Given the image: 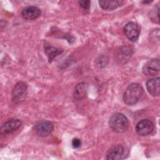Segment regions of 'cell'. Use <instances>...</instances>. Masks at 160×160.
<instances>
[{
  "instance_id": "1",
  "label": "cell",
  "mask_w": 160,
  "mask_h": 160,
  "mask_svg": "<svg viewBox=\"0 0 160 160\" xmlns=\"http://www.w3.org/2000/svg\"><path fill=\"white\" fill-rule=\"evenodd\" d=\"M143 93L142 86L138 83H132L126 88L124 95V102L129 106L136 104Z\"/></svg>"
},
{
  "instance_id": "2",
  "label": "cell",
  "mask_w": 160,
  "mask_h": 160,
  "mask_svg": "<svg viewBox=\"0 0 160 160\" xmlns=\"http://www.w3.org/2000/svg\"><path fill=\"white\" fill-rule=\"evenodd\" d=\"M109 124L112 131L116 133H122L127 131L129 126V121L125 115L118 112L111 116Z\"/></svg>"
},
{
  "instance_id": "3",
  "label": "cell",
  "mask_w": 160,
  "mask_h": 160,
  "mask_svg": "<svg viewBox=\"0 0 160 160\" xmlns=\"http://www.w3.org/2000/svg\"><path fill=\"white\" fill-rule=\"evenodd\" d=\"M128 149L123 145H113L108 149L106 158L108 160L122 159L128 156Z\"/></svg>"
},
{
  "instance_id": "4",
  "label": "cell",
  "mask_w": 160,
  "mask_h": 160,
  "mask_svg": "<svg viewBox=\"0 0 160 160\" xmlns=\"http://www.w3.org/2000/svg\"><path fill=\"white\" fill-rule=\"evenodd\" d=\"M53 130V124L51 122L46 120H42L38 122L34 126L36 133L41 137L49 136Z\"/></svg>"
},
{
  "instance_id": "5",
  "label": "cell",
  "mask_w": 160,
  "mask_h": 160,
  "mask_svg": "<svg viewBox=\"0 0 160 160\" xmlns=\"http://www.w3.org/2000/svg\"><path fill=\"white\" fill-rule=\"evenodd\" d=\"M154 129L153 122L148 119H142L139 121L135 128L136 132L140 136H147Z\"/></svg>"
},
{
  "instance_id": "6",
  "label": "cell",
  "mask_w": 160,
  "mask_h": 160,
  "mask_svg": "<svg viewBox=\"0 0 160 160\" xmlns=\"http://www.w3.org/2000/svg\"><path fill=\"white\" fill-rule=\"evenodd\" d=\"M126 36L131 41H136L139 36L140 29L138 25L134 22H129L124 28Z\"/></svg>"
},
{
  "instance_id": "7",
  "label": "cell",
  "mask_w": 160,
  "mask_h": 160,
  "mask_svg": "<svg viewBox=\"0 0 160 160\" xmlns=\"http://www.w3.org/2000/svg\"><path fill=\"white\" fill-rule=\"evenodd\" d=\"M142 72L147 76H155L159 72V59H152L148 61L142 67Z\"/></svg>"
},
{
  "instance_id": "8",
  "label": "cell",
  "mask_w": 160,
  "mask_h": 160,
  "mask_svg": "<svg viewBox=\"0 0 160 160\" xmlns=\"http://www.w3.org/2000/svg\"><path fill=\"white\" fill-rule=\"evenodd\" d=\"M21 121L17 119H12L5 122L1 127V134L6 135L16 131L21 126Z\"/></svg>"
},
{
  "instance_id": "9",
  "label": "cell",
  "mask_w": 160,
  "mask_h": 160,
  "mask_svg": "<svg viewBox=\"0 0 160 160\" xmlns=\"http://www.w3.org/2000/svg\"><path fill=\"white\" fill-rule=\"evenodd\" d=\"M41 15V10L36 6H27L24 8L21 12V16L24 19L34 20L39 18Z\"/></svg>"
},
{
  "instance_id": "10",
  "label": "cell",
  "mask_w": 160,
  "mask_h": 160,
  "mask_svg": "<svg viewBox=\"0 0 160 160\" xmlns=\"http://www.w3.org/2000/svg\"><path fill=\"white\" fill-rule=\"evenodd\" d=\"M27 90V85L23 82H18L14 87L12 92V101L14 102L19 101L25 95Z\"/></svg>"
},
{
  "instance_id": "11",
  "label": "cell",
  "mask_w": 160,
  "mask_h": 160,
  "mask_svg": "<svg viewBox=\"0 0 160 160\" xmlns=\"http://www.w3.org/2000/svg\"><path fill=\"white\" fill-rule=\"evenodd\" d=\"M159 78L149 79L146 82V88L148 92L152 96H159L160 94Z\"/></svg>"
},
{
  "instance_id": "12",
  "label": "cell",
  "mask_w": 160,
  "mask_h": 160,
  "mask_svg": "<svg viewBox=\"0 0 160 160\" xmlns=\"http://www.w3.org/2000/svg\"><path fill=\"white\" fill-rule=\"evenodd\" d=\"M124 1L121 0H102L99 1V6L104 10H113L121 6Z\"/></svg>"
},
{
  "instance_id": "13",
  "label": "cell",
  "mask_w": 160,
  "mask_h": 160,
  "mask_svg": "<svg viewBox=\"0 0 160 160\" xmlns=\"http://www.w3.org/2000/svg\"><path fill=\"white\" fill-rule=\"evenodd\" d=\"M88 85L85 82H81L78 84L74 89V98L76 99H82L84 98L88 92Z\"/></svg>"
},
{
  "instance_id": "14",
  "label": "cell",
  "mask_w": 160,
  "mask_h": 160,
  "mask_svg": "<svg viewBox=\"0 0 160 160\" xmlns=\"http://www.w3.org/2000/svg\"><path fill=\"white\" fill-rule=\"evenodd\" d=\"M132 54V49L129 47L123 46L120 49L119 52L118 54V59L119 61H128Z\"/></svg>"
},
{
  "instance_id": "15",
  "label": "cell",
  "mask_w": 160,
  "mask_h": 160,
  "mask_svg": "<svg viewBox=\"0 0 160 160\" xmlns=\"http://www.w3.org/2000/svg\"><path fill=\"white\" fill-rule=\"evenodd\" d=\"M63 50L62 49L54 48L52 46H46L45 48V52L48 56L49 62H51L54 57L61 54Z\"/></svg>"
},
{
  "instance_id": "16",
  "label": "cell",
  "mask_w": 160,
  "mask_h": 160,
  "mask_svg": "<svg viewBox=\"0 0 160 160\" xmlns=\"http://www.w3.org/2000/svg\"><path fill=\"white\" fill-rule=\"evenodd\" d=\"M149 19L151 21H152L154 23H159V8L158 7L154 8L151 10L149 12Z\"/></svg>"
},
{
  "instance_id": "17",
  "label": "cell",
  "mask_w": 160,
  "mask_h": 160,
  "mask_svg": "<svg viewBox=\"0 0 160 160\" xmlns=\"http://www.w3.org/2000/svg\"><path fill=\"white\" fill-rule=\"evenodd\" d=\"M79 4L84 9H88L90 7L91 2H90V1H88V0L80 1H79Z\"/></svg>"
},
{
  "instance_id": "18",
  "label": "cell",
  "mask_w": 160,
  "mask_h": 160,
  "mask_svg": "<svg viewBox=\"0 0 160 160\" xmlns=\"http://www.w3.org/2000/svg\"><path fill=\"white\" fill-rule=\"evenodd\" d=\"M81 145V141L79 138H74L72 140V146L74 148H78Z\"/></svg>"
},
{
  "instance_id": "19",
  "label": "cell",
  "mask_w": 160,
  "mask_h": 160,
  "mask_svg": "<svg viewBox=\"0 0 160 160\" xmlns=\"http://www.w3.org/2000/svg\"><path fill=\"white\" fill-rule=\"evenodd\" d=\"M152 1H142V3L143 4H148V3H151Z\"/></svg>"
}]
</instances>
